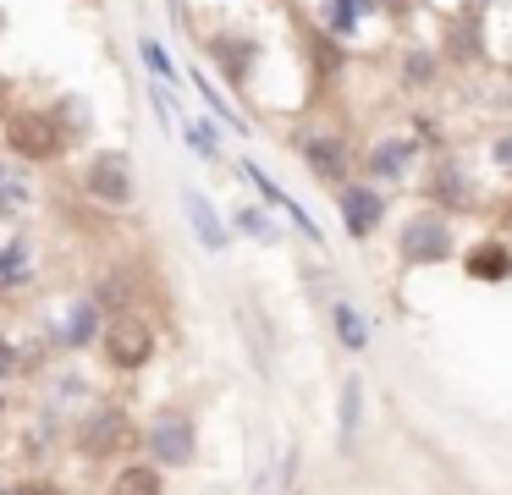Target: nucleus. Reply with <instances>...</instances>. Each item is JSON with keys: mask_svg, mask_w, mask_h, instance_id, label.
<instances>
[{"mask_svg": "<svg viewBox=\"0 0 512 495\" xmlns=\"http://www.w3.org/2000/svg\"><path fill=\"white\" fill-rule=\"evenodd\" d=\"M78 468L89 473H111L116 462L138 457V413L127 396H94L67 418V440H61Z\"/></svg>", "mask_w": 512, "mask_h": 495, "instance_id": "nucleus-1", "label": "nucleus"}, {"mask_svg": "<svg viewBox=\"0 0 512 495\" xmlns=\"http://www.w3.org/2000/svg\"><path fill=\"white\" fill-rule=\"evenodd\" d=\"M138 457L166 473H193L204 462V424L193 402H160L149 418H138Z\"/></svg>", "mask_w": 512, "mask_h": 495, "instance_id": "nucleus-2", "label": "nucleus"}, {"mask_svg": "<svg viewBox=\"0 0 512 495\" xmlns=\"http://www.w3.org/2000/svg\"><path fill=\"white\" fill-rule=\"evenodd\" d=\"M94 358L111 380H138V374L155 369L160 358V319L149 308H127V314H111L94 341Z\"/></svg>", "mask_w": 512, "mask_h": 495, "instance_id": "nucleus-3", "label": "nucleus"}, {"mask_svg": "<svg viewBox=\"0 0 512 495\" xmlns=\"http://www.w3.org/2000/svg\"><path fill=\"white\" fill-rule=\"evenodd\" d=\"M0 149L12 154V160L23 165H61L72 154L67 132L56 127V116H50V105H12L6 110V121H0Z\"/></svg>", "mask_w": 512, "mask_h": 495, "instance_id": "nucleus-4", "label": "nucleus"}, {"mask_svg": "<svg viewBox=\"0 0 512 495\" xmlns=\"http://www.w3.org/2000/svg\"><path fill=\"white\" fill-rule=\"evenodd\" d=\"M452 259H457V226L441 209L424 204L397 226V264L402 270H441Z\"/></svg>", "mask_w": 512, "mask_h": 495, "instance_id": "nucleus-5", "label": "nucleus"}, {"mask_svg": "<svg viewBox=\"0 0 512 495\" xmlns=\"http://www.w3.org/2000/svg\"><path fill=\"white\" fill-rule=\"evenodd\" d=\"M78 193L100 209H133L138 204V165L127 149H94L78 165Z\"/></svg>", "mask_w": 512, "mask_h": 495, "instance_id": "nucleus-6", "label": "nucleus"}, {"mask_svg": "<svg viewBox=\"0 0 512 495\" xmlns=\"http://www.w3.org/2000/svg\"><path fill=\"white\" fill-rule=\"evenodd\" d=\"M292 154H298V165L320 187H347V182H353V143H347L342 132L309 127V132H298V138H292Z\"/></svg>", "mask_w": 512, "mask_h": 495, "instance_id": "nucleus-7", "label": "nucleus"}, {"mask_svg": "<svg viewBox=\"0 0 512 495\" xmlns=\"http://www.w3.org/2000/svg\"><path fill=\"white\" fill-rule=\"evenodd\" d=\"M204 55H210V66L232 88H248L254 83V66L265 61V44H259V33H248V28H221V33L204 39Z\"/></svg>", "mask_w": 512, "mask_h": 495, "instance_id": "nucleus-8", "label": "nucleus"}, {"mask_svg": "<svg viewBox=\"0 0 512 495\" xmlns=\"http://www.w3.org/2000/svg\"><path fill=\"white\" fill-rule=\"evenodd\" d=\"M144 292H149L144 270H138L133 259H116V264H105V270L89 275V292L83 297L111 319V314H127V308H144Z\"/></svg>", "mask_w": 512, "mask_h": 495, "instance_id": "nucleus-9", "label": "nucleus"}, {"mask_svg": "<svg viewBox=\"0 0 512 495\" xmlns=\"http://www.w3.org/2000/svg\"><path fill=\"white\" fill-rule=\"evenodd\" d=\"M336 215H342V231H347L353 242H369L380 226H386V215H391L386 187H375V182H347V187H336Z\"/></svg>", "mask_w": 512, "mask_h": 495, "instance_id": "nucleus-10", "label": "nucleus"}, {"mask_svg": "<svg viewBox=\"0 0 512 495\" xmlns=\"http://www.w3.org/2000/svg\"><path fill=\"white\" fill-rule=\"evenodd\" d=\"M424 143L413 138V132H386V138H375L364 149V171L375 187H391V182H408V171L419 165Z\"/></svg>", "mask_w": 512, "mask_h": 495, "instance_id": "nucleus-11", "label": "nucleus"}, {"mask_svg": "<svg viewBox=\"0 0 512 495\" xmlns=\"http://www.w3.org/2000/svg\"><path fill=\"white\" fill-rule=\"evenodd\" d=\"M424 204L441 209L446 220L468 215V209L479 204V198H474V182H468V171H463V160H452V154H441V160H435L430 182H424Z\"/></svg>", "mask_w": 512, "mask_h": 495, "instance_id": "nucleus-12", "label": "nucleus"}, {"mask_svg": "<svg viewBox=\"0 0 512 495\" xmlns=\"http://www.w3.org/2000/svg\"><path fill=\"white\" fill-rule=\"evenodd\" d=\"M358 440H364V374L347 369L342 385H336V457L353 462Z\"/></svg>", "mask_w": 512, "mask_h": 495, "instance_id": "nucleus-13", "label": "nucleus"}, {"mask_svg": "<svg viewBox=\"0 0 512 495\" xmlns=\"http://www.w3.org/2000/svg\"><path fill=\"white\" fill-rule=\"evenodd\" d=\"M457 259H463L468 281H485V286H507L512 281V242L501 237V231L496 237H474Z\"/></svg>", "mask_w": 512, "mask_h": 495, "instance_id": "nucleus-14", "label": "nucleus"}, {"mask_svg": "<svg viewBox=\"0 0 512 495\" xmlns=\"http://www.w3.org/2000/svg\"><path fill=\"white\" fill-rule=\"evenodd\" d=\"M182 215H188V226H193V237H199L204 253H226V248H232V231H226L221 209L210 204L204 187H182Z\"/></svg>", "mask_w": 512, "mask_h": 495, "instance_id": "nucleus-15", "label": "nucleus"}, {"mask_svg": "<svg viewBox=\"0 0 512 495\" xmlns=\"http://www.w3.org/2000/svg\"><path fill=\"white\" fill-rule=\"evenodd\" d=\"M100 495H171V473L155 468V462H144V457H127L105 473Z\"/></svg>", "mask_w": 512, "mask_h": 495, "instance_id": "nucleus-16", "label": "nucleus"}, {"mask_svg": "<svg viewBox=\"0 0 512 495\" xmlns=\"http://www.w3.org/2000/svg\"><path fill=\"white\" fill-rule=\"evenodd\" d=\"M325 314H331V341H336V347H342L347 358H364V352H369V336H375L364 308H353L347 297H331V308H325Z\"/></svg>", "mask_w": 512, "mask_h": 495, "instance_id": "nucleus-17", "label": "nucleus"}, {"mask_svg": "<svg viewBox=\"0 0 512 495\" xmlns=\"http://www.w3.org/2000/svg\"><path fill=\"white\" fill-rule=\"evenodd\" d=\"M303 50H309V72H314V83H336V77H342L347 50H342V39H331V33L320 28V22H309V28H303Z\"/></svg>", "mask_w": 512, "mask_h": 495, "instance_id": "nucleus-18", "label": "nucleus"}, {"mask_svg": "<svg viewBox=\"0 0 512 495\" xmlns=\"http://www.w3.org/2000/svg\"><path fill=\"white\" fill-rule=\"evenodd\" d=\"M23 286H34V242L12 237L6 248H0V297L23 292Z\"/></svg>", "mask_w": 512, "mask_h": 495, "instance_id": "nucleus-19", "label": "nucleus"}, {"mask_svg": "<svg viewBox=\"0 0 512 495\" xmlns=\"http://www.w3.org/2000/svg\"><path fill=\"white\" fill-rule=\"evenodd\" d=\"M325 22L320 28L331 33V39H353L358 28H364L369 17H375V0H325Z\"/></svg>", "mask_w": 512, "mask_h": 495, "instance_id": "nucleus-20", "label": "nucleus"}, {"mask_svg": "<svg viewBox=\"0 0 512 495\" xmlns=\"http://www.w3.org/2000/svg\"><path fill=\"white\" fill-rule=\"evenodd\" d=\"M397 77H402V88H430V83H441V55L435 50H402V61H397Z\"/></svg>", "mask_w": 512, "mask_h": 495, "instance_id": "nucleus-21", "label": "nucleus"}, {"mask_svg": "<svg viewBox=\"0 0 512 495\" xmlns=\"http://www.w3.org/2000/svg\"><path fill=\"white\" fill-rule=\"evenodd\" d=\"M446 55H452L457 66L485 61V50H479V39H474V28H468V17H457L452 28H446Z\"/></svg>", "mask_w": 512, "mask_h": 495, "instance_id": "nucleus-22", "label": "nucleus"}, {"mask_svg": "<svg viewBox=\"0 0 512 495\" xmlns=\"http://www.w3.org/2000/svg\"><path fill=\"white\" fill-rule=\"evenodd\" d=\"M50 116H56V127L67 132V143H78L83 132L94 127V116L83 110V99H72V94H67V99H56V105H50Z\"/></svg>", "mask_w": 512, "mask_h": 495, "instance_id": "nucleus-23", "label": "nucleus"}, {"mask_svg": "<svg viewBox=\"0 0 512 495\" xmlns=\"http://www.w3.org/2000/svg\"><path fill=\"white\" fill-rule=\"evenodd\" d=\"M232 226L243 231V237L265 242V248H270V242H281L276 220H270V215H265V209H259V204H243V209H237V215H232Z\"/></svg>", "mask_w": 512, "mask_h": 495, "instance_id": "nucleus-24", "label": "nucleus"}, {"mask_svg": "<svg viewBox=\"0 0 512 495\" xmlns=\"http://www.w3.org/2000/svg\"><path fill=\"white\" fill-rule=\"evenodd\" d=\"M138 55H144V66L155 72V83L177 88V61L166 55V44H160V39H149V33H144V39H138Z\"/></svg>", "mask_w": 512, "mask_h": 495, "instance_id": "nucleus-25", "label": "nucleus"}, {"mask_svg": "<svg viewBox=\"0 0 512 495\" xmlns=\"http://www.w3.org/2000/svg\"><path fill=\"white\" fill-rule=\"evenodd\" d=\"M12 495H72V484L39 468V473H23V479H12Z\"/></svg>", "mask_w": 512, "mask_h": 495, "instance_id": "nucleus-26", "label": "nucleus"}, {"mask_svg": "<svg viewBox=\"0 0 512 495\" xmlns=\"http://www.w3.org/2000/svg\"><path fill=\"white\" fill-rule=\"evenodd\" d=\"M193 83H199V94H204V105H210V116H215V121H221V127H232V132H243V116H237V110H232V105H226V99H221V94H215V83H210V77H204V72H193Z\"/></svg>", "mask_w": 512, "mask_h": 495, "instance_id": "nucleus-27", "label": "nucleus"}, {"mask_svg": "<svg viewBox=\"0 0 512 495\" xmlns=\"http://www.w3.org/2000/svg\"><path fill=\"white\" fill-rule=\"evenodd\" d=\"M188 143H193V154H199V160H221V132L210 127V121H188Z\"/></svg>", "mask_w": 512, "mask_h": 495, "instance_id": "nucleus-28", "label": "nucleus"}, {"mask_svg": "<svg viewBox=\"0 0 512 495\" xmlns=\"http://www.w3.org/2000/svg\"><path fill=\"white\" fill-rule=\"evenodd\" d=\"M23 204H28V187H23V182H12V176L0 171V220L12 215V209H23Z\"/></svg>", "mask_w": 512, "mask_h": 495, "instance_id": "nucleus-29", "label": "nucleus"}, {"mask_svg": "<svg viewBox=\"0 0 512 495\" xmlns=\"http://www.w3.org/2000/svg\"><path fill=\"white\" fill-rule=\"evenodd\" d=\"M281 215H287V220H292V226H298V231H303V237H309V242H314V248H320V242H325V237H320V220H314V215H309V209H298V204H292V198H287V209H281Z\"/></svg>", "mask_w": 512, "mask_h": 495, "instance_id": "nucleus-30", "label": "nucleus"}, {"mask_svg": "<svg viewBox=\"0 0 512 495\" xmlns=\"http://www.w3.org/2000/svg\"><path fill=\"white\" fill-rule=\"evenodd\" d=\"M490 165L512 182V132H496V138H490Z\"/></svg>", "mask_w": 512, "mask_h": 495, "instance_id": "nucleus-31", "label": "nucleus"}, {"mask_svg": "<svg viewBox=\"0 0 512 495\" xmlns=\"http://www.w3.org/2000/svg\"><path fill=\"white\" fill-rule=\"evenodd\" d=\"M6 110H12V83L0 77V121H6Z\"/></svg>", "mask_w": 512, "mask_h": 495, "instance_id": "nucleus-32", "label": "nucleus"}, {"mask_svg": "<svg viewBox=\"0 0 512 495\" xmlns=\"http://www.w3.org/2000/svg\"><path fill=\"white\" fill-rule=\"evenodd\" d=\"M501 226H507V231H512V193H507V198H501Z\"/></svg>", "mask_w": 512, "mask_h": 495, "instance_id": "nucleus-33", "label": "nucleus"}, {"mask_svg": "<svg viewBox=\"0 0 512 495\" xmlns=\"http://www.w3.org/2000/svg\"><path fill=\"white\" fill-rule=\"evenodd\" d=\"M281 495H314V490H309V484H292V490H281Z\"/></svg>", "mask_w": 512, "mask_h": 495, "instance_id": "nucleus-34", "label": "nucleus"}, {"mask_svg": "<svg viewBox=\"0 0 512 495\" xmlns=\"http://www.w3.org/2000/svg\"><path fill=\"white\" fill-rule=\"evenodd\" d=\"M6 407H12V396H6V385H0V418H6Z\"/></svg>", "mask_w": 512, "mask_h": 495, "instance_id": "nucleus-35", "label": "nucleus"}, {"mask_svg": "<svg viewBox=\"0 0 512 495\" xmlns=\"http://www.w3.org/2000/svg\"><path fill=\"white\" fill-rule=\"evenodd\" d=\"M0 33H6V11H0Z\"/></svg>", "mask_w": 512, "mask_h": 495, "instance_id": "nucleus-36", "label": "nucleus"}, {"mask_svg": "<svg viewBox=\"0 0 512 495\" xmlns=\"http://www.w3.org/2000/svg\"><path fill=\"white\" fill-rule=\"evenodd\" d=\"M0 495H12V484H0Z\"/></svg>", "mask_w": 512, "mask_h": 495, "instance_id": "nucleus-37", "label": "nucleus"}]
</instances>
